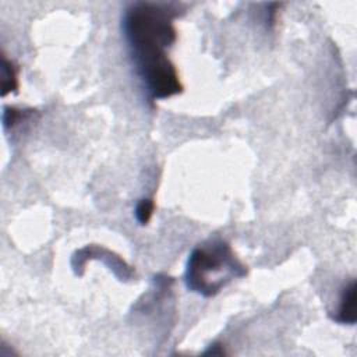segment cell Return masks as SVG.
<instances>
[{"label":"cell","mask_w":357,"mask_h":357,"mask_svg":"<svg viewBox=\"0 0 357 357\" xmlns=\"http://www.w3.org/2000/svg\"><path fill=\"white\" fill-rule=\"evenodd\" d=\"M176 15L174 4L145 1L131 4L124 13L123 31L131 59L152 99L170 98L183 91L176 67L166 53L176 39Z\"/></svg>","instance_id":"1"},{"label":"cell","mask_w":357,"mask_h":357,"mask_svg":"<svg viewBox=\"0 0 357 357\" xmlns=\"http://www.w3.org/2000/svg\"><path fill=\"white\" fill-rule=\"evenodd\" d=\"M247 273L230 245L220 240L199 244L188 257L185 283L190 290L205 297L215 296L231 279Z\"/></svg>","instance_id":"2"},{"label":"cell","mask_w":357,"mask_h":357,"mask_svg":"<svg viewBox=\"0 0 357 357\" xmlns=\"http://www.w3.org/2000/svg\"><path fill=\"white\" fill-rule=\"evenodd\" d=\"M356 318H357V314H356V282L351 280L350 284L346 286L342 293L340 305H339L337 314L335 317V321L353 325L356 322Z\"/></svg>","instance_id":"3"},{"label":"cell","mask_w":357,"mask_h":357,"mask_svg":"<svg viewBox=\"0 0 357 357\" xmlns=\"http://www.w3.org/2000/svg\"><path fill=\"white\" fill-rule=\"evenodd\" d=\"M17 70L6 57H3V95L17 89Z\"/></svg>","instance_id":"4"},{"label":"cell","mask_w":357,"mask_h":357,"mask_svg":"<svg viewBox=\"0 0 357 357\" xmlns=\"http://www.w3.org/2000/svg\"><path fill=\"white\" fill-rule=\"evenodd\" d=\"M153 209H155V204H153V199L151 198H145V199H141L137 206H135V218L137 220L141 223V225H146L153 213Z\"/></svg>","instance_id":"5"}]
</instances>
